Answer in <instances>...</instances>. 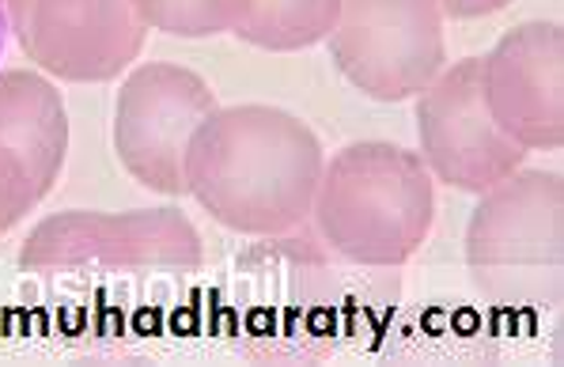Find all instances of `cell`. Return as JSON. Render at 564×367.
Masks as SVG:
<instances>
[{
    "mask_svg": "<svg viewBox=\"0 0 564 367\" xmlns=\"http://www.w3.org/2000/svg\"><path fill=\"white\" fill-rule=\"evenodd\" d=\"M489 114L527 152L564 144V31L561 23H519L481 57Z\"/></svg>",
    "mask_w": 564,
    "mask_h": 367,
    "instance_id": "obj_9",
    "label": "cell"
},
{
    "mask_svg": "<svg viewBox=\"0 0 564 367\" xmlns=\"http://www.w3.org/2000/svg\"><path fill=\"white\" fill-rule=\"evenodd\" d=\"M326 152L281 107H216L186 152V194L239 235H289L311 220Z\"/></svg>",
    "mask_w": 564,
    "mask_h": 367,
    "instance_id": "obj_1",
    "label": "cell"
},
{
    "mask_svg": "<svg viewBox=\"0 0 564 367\" xmlns=\"http://www.w3.org/2000/svg\"><path fill=\"white\" fill-rule=\"evenodd\" d=\"M337 12H341V0H250L231 34H239L242 42L258 50L292 54V50L326 42V34L337 23Z\"/></svg>",
    "mask_w": 564,
    "mask_h": 367,
    "instance_id": "obj_11",
    "label": "cell"
},
{
    "mask_svg": "<svg viewBox=\"0 0 564 367\" xmlns=\"http://www.w3.org/2000/svg\"><path fill=\"white\" fill-rule=\"evenodd\" d=\"M216 114V95L182 65H141L115 102V152L121 168L155 194H186V152L197 126Z\"/></svg>",
    "mask_w": 564,
    "mask_h": 367,
    "instance_id": "obj_6",
    "label": "cell"
},
{
    "mask_svg": "<svg viewBox=\"0 0 564 367\" xmlns=\"http://www.w3.org/2000/svg\"><path fill=\"white\" fill-rule=\"evenodd\" d=\"M39 201H42V194H39V186H34V179L28 174V168H23L12 152L0 148V235L12 231V227L20 224L23 216L39 205Z\"/></svg>",
    "mask_w": 564,
    "mask_h": 367,
    "instance_id": "obj_13",
    "label": "cell"
},
{
    "mask_svg": "<svg viewBox=\"0 0 564 367\" xmlns=\"http://www.w3.org/2000/svg\"><path fill=\"white\" fill-rule=\"evenodd\" d=\"M31 273L102 269V273H197L202 235L178 208L137 213H57L31 231L20 250Z\"/></svg>",
    "mask_w": 564,
    "mask_h": 367,
    "instance_id": "obj_4",
    "label": "cell"
},
{
    "mask_svg": "<svg viewBox=\"0 0 564 367\" xmlns=\"http://www.w3.org/2000/svg\"><path fill=\"white\" fill-rule=\"evenodd\" d=\"M0 148L12 152L46 197L68 155V114L61 91L28 68L0 73Z\"/></svg>",
    "mask_w": 564,
    "mask_h": 367,
    "instance_id": "obj_10",
    "label": "cell"
},
{
    "mask_svg": "<svg viewBox=\"0 0 564 367\" xmlns=\"http://www.w3.org/2000/svg\"><path fill=\"white\" fill-rule=\"evenodd\" d=\"M416 155L432 179L463 194L492 190L523 168L527 155V148L492 121L481 87V57L444 65V73L416 95Z\"/></svg>",
    "mask_w": 564,
    "mask_h": 367,
    "instance_id": "obj_7",
    "label": "cell"
},
{
    "mask_svg": "<svg viewBox=\"0 0 564 367\" xmlns=\"http://www.w3.org/2000/svg\"><path fill=\"white\" fill-rule=\"evenodd\" d=\"M326 50L368 99H416L447 65L444 12L436 0H341Z\"/></svg>",
    "mask_w": 564,
    "mask_h": 367,
    "instance_id": "obj_5",
    "label": "cell"
},
{
    "mask_svg": "<svg viewBox=\"0 0 564 367\" xmlns=\"http://www.w3.org/2000/svg\"><path fill=\"white\" fill-rule=\"evenodd\" d=\"M4 39H8V8L0 0V50H4Z\"/></svg>",
    "mask_w": 564,
    "mask_h": 367,
    "instance_id": "obj_15",
    "label": "cell"
},
{
    "mask_svg": "<svg viewBox=\"0 0 564 367\" xmlns=\"http://www.w3.org/2000/svg\"><path fill=\"white\" fill-rule=\"evenodd\" d=\"M444 20H481V15L505 12L511 0H436Z\"/></svg>",
    "mask_w": 564,
    "mask_h": 367,
    "instance_id": "obj_14",
    "label": "cell"
},
{
    "mask_svg": "<svg viewBox=\"0 0 564 367\" xmlns=\"http://www.w3.org/2000/svg\"><path fill=\"white\" fill-rule=\"evenodd\" d=\"M477 197L466 224V266L477 292L511 311L557 307L564 273L561 174L519 168Z\"/></svg>",
    "mask_w": 564,
    "mask_h": 367,
    "instance_id": "obj_3",
    "label": "cell"
},
{
    "mask_svg": "<svg viewBox=\"0 0 564 367\" xmlns=\"http://www.w3.org/2000/svg\"><path fill=\"white\" fill-rule=\"evenodd\" d=\"M144 28L171 39H216L239 28L250 0H133Z\"/></svg>",
    "mask_w": 564,
    "mask_h": 367,
    "instance_id": "obj_12",
    "label": "cell"
},
{
    "mask_svg": "<svg viewBox=\"0 0 564 367\" xmlns=\"http://www.w3.org/2000/svg\"><path fill=\"white\" fill-rule=\"evenodd\" d=\"M329 255L364 269H398L436 220V179L410 148L357 141L326 160L311 205Z\"/></svg>",
    "mask_w": 564,
    "mask_h": 367,
    "instance_id": "obj_2",
    "label": "cell"
},
{
    "mask_svg": "<svg viewBox=\"0 0 564 367\" xmlns=\"http://www.w3.org/2000/svg\"><path fill=\"white\" fill-rule=\"evenodd\" d=\"M4 8L31 65L68 84L115 80L149 39L133 0H4Z\"/></svg>",
    "mask_w": 564,
    "mask_h": 367,
    "instance_id": "obj_8",
    "label": "cell"
}]
</instances>
